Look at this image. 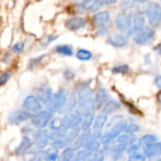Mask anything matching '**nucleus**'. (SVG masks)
Instances as JSON below:
<instances>
[{
	"label": "nucleus",
	"mask_w": 161,
	"mask_h": 161,
	"mask_svg": "<svg viewBox=\"0 0 161 161\" xmlns=\"http://www.w3.org/2000/svg\"><path fill=\"white\" fill-rule=\"evenodd\" d=\"M123 120H124L123 116H121V115H116V116L112 117V118L108 121V123L107 126H108V128L109 129V128L113 127L114 125H116L117 124H119L120 122H122Z\"/></svg>",
	"instance_id": "ea45409f"
},
{
	"label": "nucleus",
	"mask_w": 161,
	"mask_h": 161,
	"mask_svg": "<svg viewBox=\"0 0 161 161\" xmlns=\"http://www.w3.org/2000/svg\"><path fill=\"white\" fill-rule=\"evenodd\" d=\"M116 1L117 0H105V4H107V5H112V4L116 3Z\"/></svg>",
	"instance_id": "8fccbe9b"
},
{
	"label": "nucleus",
	"mask_w": 161,
	"mask_h": 161,
	"mask_svg": "<svg viewBox=\"0 0 161 161\" xmlns=\"http://www.w3.org/2000/svg\"><path fill=\"white\" fill-rule=\"evenodd\" d=\"M77 105L78 109L83 115V117L94 113V109L96 107L92 91L90 87L84 86L79 89L77 92Z\"/></svg>",
	"instance_id": "f257e3e1"
},
{
	"label": "nucleus",
	"mask_w": 161,
	"mask_h": 161,
	"mask_svg": "<svg viewBox=\"0 0 161 161\" xmlns=\"http://www.w3.org/2000/svg\"><path fill=\"white\" fill-rule=\"evenodd\" d=\"M25 161H36L37 160V152H25L24 154Z\"/></svg>",
	"instance_id": "37998d69"
},
{
	"label": "nucleus",
	"mask_w": 161,
	"mask_h": 161,
	"mask_svg": "<svg viewBox=\"0 0 161 161\" xmlns=\"http://www.w3.org/2000/svg\"><path fill=\"white\" fill-rule=\"evenodd\" d=\"M61 119H62L63 128L69 130L71 128L81 125L82 121H83V115L81 114L79 109H76V110L74 109L72 111L65 113Z\"/></svg>",
	"instance_id": "7ed1b4c3"
},
{
	"label": "nucleus",
	"mask_w": 161,
	"mask_h": 161,
	"mask_svg": "<svg viewBox=\"0 0 161 161\" xmlns=\"http://www.w3.org/2000/svg\"><path fill=\"white\" fill-rule=\"evenodd\" d=\"M154 35H155L154 29H152L151 27H146V28H143L141 32H139L135 36L134 41L137 44H141V45L146 44L153 39Z\"/></svg>",
	"instance_id": "9d476101"
},
{
	"label": "nucleus",
	"mask_w": 161,
	"mask_h": 161,
	"mask_svg": "<svg viewBox=\"0 0 161 161\" xmlns=\"http://www.w3.org/2000/svg\"><path fill=\"white\" fill-rule=\"evenodd\" d=\"M51 120H52V113L49 112L47 109L42 110L31 116V124L33 125L34 127L39 129H42L46 125H48Z\"/></svg>",
	"instance_id": "39448f33"
},
{
	"label": "nucleus",
	"mask_w": 161,
	"mask_h": 161,
	"mask_svg": "<svg viewBox=\"0 0 161 161\" xmlns=\"http://www.w3.org/2000/svg\"><path fill=\"white\" fill-rule=\"evenodd\" d=\"M155 84H156V86L158 89H161V75L156 76V78H155Z\"/></svg>",
	"instance_id": "de8ad7c7"
},
{
	"label": "nucleus",
	"mask_w": 161,
	"mask_h": 161,
	"mask_svg": "<svg viewBox=\"0 0 161 161\" xmlns=\"http://www.w3.org/2000/svg\"><path fill=\"white\" fill-rule=\"evenodd\" d=\"M66 98H67V93L63 90L59 91L57 93H54L46 105L47 110L49 112H51L52 114L56 113V112H59L65 104Z\"/></svg>",
	"instance_id": "20e7f679"
},
{
	"label": "nucleus",
	"mask_w": 161,
	"mask_h": 161,
	"mask_svg": "<svg viewBox=\"0 0 161 161\" xmlns=\"http://www.w3.org/2000/svg\"><path fill=\"white\" fill-rule=\"evenodd\" d=\"M92 137V130H86L83 131L78 137L77 139L72 143V148L75 151H78L81 148H84V146L86 145V143L88 142V141L91 139Z\"/></svg>",
	"instance_id": "9b49d317"
},
{
	"label": "nucleus",
	"mask_w": 161,
	"mask_h": 161,
	"mask_svg": "<svg viewBox=\"0 0 161 161\" xmlns=\"http://www.w3.org/2000/svg\"><path fill=\"white\" fill-rule=\"evenodd\" d=\"M157 161H161V159H158V160H157Z\"/></svg>",
	"instance_id": "864d4df0"
},
{
	"label": "nucleus",
	"mask_w": 161,
	"mask_h": 161,
	"mask_svg": "<svg viewBox=\"0 0 161 161\" xmlns=\"http://www.w3.org/2000/svg\"><path fill=\"white\" fill-rule=\"evenodd\" d=\"M77 105V97L75 93L67 94V98L65 101V104L62 108V109L59 111V113H67L69 111H72L75 109V106Z\"/></svg>",
	"instance_id": "f3484780"
},
{
	"label": "nucleus",
	"mask_w": 161,
	"mask_h": 161,
	"mask_svg": "<svg viewBox=\"0 0 161 161\" xmlns=\"http://www.w3.org/2000/svg\"><path fill=\"white\" fill-rule=\"evenodd\" d=\"M92 154V153H91L86 149H80L75 154L72 161H88L91 158Z\"/></svg>",
	"instance_id": "cd10ccee"
},
{
	"label": "nucleus",
	"mask_w": 161,
	"mask_h": 161,
	"mask_svg": "<svg viewBox=\"0 0 161 161\" xmlns=\"http://www.w3.org/2000/svg\"><path fill=\"white\" fill-rule=\"evenodd\" d=\"M25 49V43L22 42H16L13 46H12V51L16 54H20L24 51Z\"/></svg>",
	"instance_id": "c03bdc74"
},
{
	"label": "nucleus",
	"mask_w": 161,
	"mask_h": 161,
	"mask_svg": "<svg viewBox=\"0 0 161 161\" xmlns=\"http://www.w3.org/2000/svg\"><path fill=\"white\" fill-rule=\"evenodd\" d=\"M49 127L52 130H58L60 128H63L62 125V119L61 118H54L49 123Z\"/></svg>",
	"instance_id": "e433bc0d"
},
{
	"label": "nucleus",
	"mask_w": 161,
	"mask_h": 161,
	"mask_svg": "<svg viewBox=\"0 0 161 161\" xmlns=\"http://www.w3.org/2000/svg\"><path fill=\"white\" fill-rule=\"evenodd\" d=\"M158 142V137L153 135V134H146V135H143L142 137H141L139 140H138V142L141 144V146H147V145H150L154 142Z\"/></svg>",
	"instance_id": "bb28decb"
},
{
	"label": "nucleus",
	"mask_w": 161,
	"mask_h": 161,
	"mask_svg": "<svg viewBox=\"0 0 161 161\" xmlns=\"http://www.w3.org/2000/svg\"><path fill=\"white\" fill-rule=\"evenodd\" d=\"M11 76V73L10 72H5L4 74H2L0 75V85H4L8 82V80L10 78Z\"/></svg>",
	"instance_id": "49530a36"
},
{
	"label": "nucleus",
	"mask_w": 161,
	"mask_h": 161,
	"mask_svg": "<svg viewBox=\"0 0 161 161\" xmlns=\"http://www.w3.org/2000/svg\"><path fill=\"white\" fill-rule=\"evenodd\" d=\"M127 37L125 35L123 34H118L115 35L113 37L108 38V40L107 41L108 43H109L110 45L114 46V47H123L127 43Z\"/></svg>",
	"instance_id": "4be33fe9"
},
{
	"label": "nucleus",
	"mask_w": 161,
	"mask_h": 161,
	"mask_svg": "<svg viewBox=\"0 0 161 161\" xmlns=\"http://www.w3.org/2000/svg\"><path fill=\"white\" fill-rule=\"evenodd\" d=\"M50 133L45 129H40L34 134V144L39 149H43L49 144Z\"/></svg>",
	"instance_id": "6e6552de"
},
{
	"label": "nucleus",
	"mask_w": 161,
	"mask_h": 161,
	"mask_svg": "<svg viewBox=\"0 0 161 161\" xmlns=\"http://www.w3.org/2000/svg\"><path fill=\"white\" fill-rule=\"evenodd\" d=\"M101 145H102V142H101L100 139H95L92 136L83 149H86V150L90 151L91 153H94V152L101 150Z\"/></svg>",
	"instance_id": "b1692460"
},
{
	"label": "nucleus",
	"mask_w": 161,
	"mask_h": 161,
	"mask_svg": "<svg viewBox=\"0 0 161 161\" xmlns=\"http://www.w3.org/2000/svg\"><path fill=\"white\" fill-rule=\"evenodd\" d=\"M145 26V18L141 13L133 15V33L141 32Z\"/></svg>",
	"instance_id": "412c9836"
},
{
	"label": "nucleus",
	"mask_w": 161,
	"mask_h": 161,
	"mask_svg": "<svg viewBox=\"0 0 161 161\" xmlns=\"http://www.w3.org/2000/svg\"><path fill=\"white\" fill-rule=\"evenodd\" d=\"M24 108H25V110H27L32 114H36L42 111V104L38 100V98L34 95H29L25 99Z\"/></svg>",
	"instance_id": "1a4fd4ad"
},
{
	"label": "nucleus",
	"mask_w": 161,
	"mask_h": 161,
	"mask_svg": "<svg viewBox=\"0 0 161 161\" xmlns=\"http://www.w3.org/2000/svg\"><path fill=\"white\" fill-rule=\"evenodd\" d=\"M115 24L116 26L118 27L119 30L122 32H126L127 30V17L124 13H120L117 15L115 19Z\"/></svg>",
	"instance_id": "393cba45"
},
{
	"label": "nucleus",
	"mask_w": 161,
	"mask_h": 161,
	"mask_svg": "<svg viewBox=\"0 0 161 161\" xmlns=\"http://www.w3.org/2000/svg\"><path fill=\"white\" fill-rule=\"evenodd\" d=\"M81 127L80 126H76V127H74V128H71L68 130V133H67V136H66V142L69 143V144H72L76 139L77 137L81 134Z\"/></svg>",
	"instance_id": "a878e982"
},
{
	"label": "nucleus",
	"mask_w": 161,
	"mask_h": 161,
	"mask_svg": "<svg viewBox=\"0 0 161 161\" xmlns=\"http://www.w3.org/2000/svg\"><path fill=\"white\" fill-rule=\"evenodd\" d=\"M42 58H43V57H40V58H38L37 64H38L39 62H41V59H42ZM36 60H37V58H36ZM30 64H31V65H33V66H35V65H36V61H34V59H31V60H30Z\"/></svg>",
	"instance_id": "09e8293b"
},
{
	"label": "nucleus",
	"mask_w": 161,
	"mask_h": 161,
	"mask_svg": "<svg viewBox=\"0 0 161 161\" xmlns=\"http://www.w3.org/2000/svg\"><path fill=\"white\" fill-rule=\"evenodd\" d=\"M76 58L82 61H87V60H90L92 58V54L89 51V50H86V49H79L77 52H76Z\"/></svg>",
	"instance_id": "72a5a7b5"
},
{
	"label": "nucleus",
	"mask_w": 161,
	"mask_h": 161,
	"mask_svg": "<svg viewBox=\"0 0 161 161\" xmlns=\"http://www.w3.org/2000/svg\"><path fill=\"white\" fill-rule=\"evenodd\" d=\"M74 156H75V150L72 147H66L61 152L59 156V159L60 161H72Z\"/></svg>",
	"instance_id": "2f4dec72"
},
{
	"label": "nucleus",
	"mask_w": 161,
	"mask_h": 161,
	"mask_svg": "<svg viewBox=\"0 0 161 161\" xmlns=\"http://www.w3.org/2000/svg\"><path fill=\"white\" fill-rule=\"evenodd\" d=\"M105 4V0H93V2L91 4V6L89 7V10L91 12L96 11L98 10L103 5Z\"/></svg>",
	"instance_id": "58836bf2"
},
{
	"label": "nucleus",
	"mask_w": 161,
	"mask_h": 161,
	"mask_svg": "<svg viewBox=\"0 0 161 161\" xmlns=\"http://www.w3.org/2000/svg\"><path fill=\"white\" fill-rule=\"evenodd\" d=\"M108 121V117L107 114L105 113H99L95 116L94 121H93V125H92V130H99L102 131L103 128L105 127V125H107V123Z\"/></svg>",
	"instance_id": "a211bd4d"
},
{
	"label": "nucleus",
	"mask_w": 161,
	"mask_h": 161,
	"mask_svg": "<svg viewBox=\"0 0 161 161\" xmlns=\"http://www.w3.org/2000/svg\"><path fill=\"white\" fill-rule=\"evenodd\" d=\"M146 156L141 152H135L128 156L127 161H146Z\"/></svg>",
	"instance_id": "c9c22d12"
},
{
	"label": "nucleus",
	"mask_w": 161,
	"mask_h": 161,
	"mask_svg": "<svg viewBox=\"0 0 161 161\" xmlns=\"http://www.w3.org/2000/svg\"><path fill=\"white\" fill-rule=\"evenodd\" d=\"M31 118V113L27 110L17 109L12 111L8 116V123L12 125H20L21 124Z\"/></svg>",
	"instance_id": "0eeeda50"
},
{
	"label": "nucleus",
	"mask_w": 161,
	"mask_h": 161,
	"mask_svg": "<svg viewBox=\"0 0 161 161\" xmlns=\"http://www.w3.org/2000/svg\"><path fill=\"white\" fill-rule=\"evenodd\" d=\"M109 22V13L106 10L97 12L92 17V24L98 27H104Z\"/></svg>",
	"instance_id": "ddd939ff"
},
{
	"label": "nucleus",
	"mask_w": 161,
	"mask_h": 161,
	"mask_svg": "<svg viewBox=\"0 0 161 161\" xmlns=\"http://www.w3.org/2000/svg\"><path fill=\"white\" fill-rule=\"evenodd\" d=\"M143 154L146 156V158H156L161 156V142H157L150 145L143 147Z\"/></svg>",
	"instance_id": "4468645a"
},
{
	"label": "nucleus",
	"mask_w": 161,
	"mask_h": 161,
	"mask_svg": "<svg viewBox=\"0 0 161 161\" xmlns=\"http://www.w3.org/2000/svg\"><path fill=\"white\" fill-rule=\"evenodd\" d=\"M148 0H134V2H136V3H145Z\"/></svg>",
	"instance_id": "603ef678"
},
{
	"label": "nucleus",
	"mask_w": 161,
	"mask_h": 161,
	"mask_svg": "<svg viewBox=\"0 0 161 161\" xmlns=\"http://www.w3.org/2000/svg\"><path fill=\"white\" fill-rule=\"evenodd\" d=\"M65 26L70 30L75 31V30H78L80 28L85 27L86 26V21L81 17H75V18L68 20L65 23Z\"/></svg>",
	"instance_id": "dca6fc26"
},
{
	"label": "nucleus",
	"mask_w": 161,
	"mask_h": 161,
	"mask_svg": "<svg viewBox=\"0 0 161 161\" xmlns=\"http://www.w3.org/2000/svg\"><path fill=\"white\" fill-rule=\"evenodd\" d=\"M56 51L60 54V55H63V56H72L73 55V48L70 46V45H58L57 48H56Z\"/></svg>",
	"instance_id": "f704fd0d"
},
{
	"label": "nucleus",
	"mask_w": 161,
	"mask_h": 161,
	"mask_svg": "<svg viewBox=\"0 0 161 161\" xmlns=\"http://www.w3.org/2000/svg\"><path fill=\"white\" fill-rule=\"evenodd\" d=\"M109 101V94L108 92V91L106 89L100 88L98 89V91L95 93L94 96V102H95V107L100 108L101 107L103 108V106Z\"/></svg>",
	"instance_id": "2eb2a0df"
},
{
	"label": "nucleus",
	"mask_w": 161,
	"mask_h": 161,
	"mask_svg": "<svg viewBox=\"0 0 161 161\" xmlns=\"http://www.w3.org/2000/svg\"><path fill=\"white\" fill-rule=\"evenodd\" d=\"M121 109V104L116 100H109L108 101L102 108V112L107 114L108 116L120 110Z\"/></svg>",
	"instance_id": "6ab92c4d"
},
{
	"label": "nucleus",
	"mask_w": 161,
	"mask_h": 161,
	"mask_svg": "<svg viewBox=\"0 0 161 161\" xmlns=\"http://www.w3.org/2000/svg\"><path fill=\"white\" fill-rule=\"evenodd\" d=\"M52 95H53L52 90L48 86L41 87L40 89L37 90V92H36V97L38 98V100L44 105H47Z\"/></svg>",
	"instance_id": "f8f14e48"
},
{
	"label": "nucleus",
	"mask_w": 161,
	"mask_h": 161,
	"mask_svg": "<svg viewBox=\"0 0 161 161\" xmlns=\"http://www.w3.org/2000/svg\"><path fill=\"white\" fill-rule=\"evenodd\" d=\"M91 1H92V0H83V1H82V4H81V6H83V7H86V6H88V4H89V3H91Z\"/></svg>",
	"instance_id": "3c124183"
},
{
	"label": "nucleus",
	"mask_w": 161,
	"mask_h": 161,
	"mask_svg": "<svg viewBox=\"0 0 161 161\" xmlns=\"http://www.w3.org/2000/svg\"><path fill=\"white\" fill-rule=\"evenodd\" d=\"M94 118H95L94 113H92V114H89V115H87V116H84V117H83L82 124H81V126H80L81 129H82L83 131L90 130V129L92 127Z\"/></svg>",
	"instance_id": "c85d7f7f"
},
{
	"label": "nucleus",
	"mask_w": 161,
	"mask_h": 161,
	"mask_svg": "<svg viewBox=\"0 0 161 161\" xmlns=\"http://www.w3.org/2000/svg\"><path fill=\"white\" fill-rule=\"evenodd\" d=\"M141 144L138 142H133L132 144H130L129 146H127L126 148V152L128 153V155L132 154V153H135V152H139L140 148H141Z\"/></svg>",
	"instance_id": "a19ab883"
},
{
	"label": "nucleus",
	"mask_w": 161,
	"mask_h": 161,
	"mask_svg": "<svg viewBox=\"0 0 161 161\" xmlns=\"http://www.w3.org/2000/svg\"><path fill=\"white\" fill-rule=\"evenodd\" d=\"M32 144H33L32 140L29 137H27V136H24L22 138L21 143L15 149V153L17 155H24L25 152H27L29 150V148L32 146Z\"/></svg>",
	"instance_id": "aec40b11"
},
{
	"label": "nucleus",
	"mask_w": 161,
	"mask_h": 161,
	"mask_svg": "<svg viewBox=\"0 0 161 161\" xmlns=\"http://www.w3.org/2000/svg\"><path fill=\"white\" fill-rule=\"evenodd\" d=\"M105 158H106V154L104 153L103 150H99L97 152L92 153L88 161H105Z\"/></svg>",
	"instance_id": "4c0bfd02"
},
{
	"label": "nucleus",
	"mask_w": 161,
	"mask_h": 161,
	"mask_svg": "<svg viewBox=\"0 0 161 161\" xmlns=\"http://www.w3.org/2000/svg\"><path fill=\"white\" fill-rule=\"evenodd\" d=\"M116 142L125 145L126 147L129 146L130 144H132L133 142H136V136L135 134H130V133H126V132H123L116 140Z\"/></svg>",
	"instance_id": "5701e85b"
},
{
	"label": "nucleus",
	"mask_w": 161,
	"mask_h": 161,
	"mask_svg": "<svg viewBox=\"0 0 161 161\" xmlns=\"http://www.w3.org/2000/svg\"><path fill=\"white\" fill-rule=\"evenodd\" d=\"M68 130L65 128H60L58 130H53L50 133V141H56V140H65L67 136Z\"/></svg>",
	"instance_id": "c756f323"
},
{
	"label": "nucleus",
	"mask_w": 161,
	"mask_h": 161,
	"mask_svg": "<svg viewBox=\"0 0 161 161\" xmlns=\"http://www.w3.org/2000/svg\"><path fill=\"white\" fill-rule=\"evenodd\" d=\"M49 144H50V146L52 147V148H54V149H56V150H60V149H65L68 145H69V143L66 142V140H56V141H51L50 142H49Z\"/></svg>",
	"instance_id": "473e14b6"
},
{
	"label": "nucleus",
	"mask_w": 161,
	"mask_h": 161,
	"mask_svg": "<svg viewBox=\"0 0 161 161\" xmlns=\"http://www.w3.org/2000/svg\"><path fill=\"white\" fill-rule=\"evenodd\" d=\"M140 131V126L136 124H129L127 125L125 132L126 133H130V134H136L137 132Z\"/></svg>",
	"instance_id": "79ce46f5"
},
{
	"label": "nucleus",
	"mask_w": 161,
	"mask_h": 161,
	"mask_svg": "<svg viewBox=\"0 0 161 161\" xmlns=\"http://www.w3.org/2000/svg\"><path fill=\"white\" fill-rule=\"evenodd\" d=\"M126 126H127L126 122H125L123 120L122 122H120L119 124H117L113 127L109 128L106 133L102 134V136L100 138L102 144L106 145V144H109V143L113 142L123 132H125Z\"/></svg>",
	"instance_id": "f03ea898"
},
{
	"label": "nucleus",
	"mask_w": 161,
	"mask_h": 161,
	"mask_svg": "<svg viewBox=\"0 0 161 161\" xmlns=\"http://www.w3.org/2000/svg\"><path fill=\"white\" fill-rule=\"evenodd\" d=\"M145 12L152 25L161 22V7L158 3H149L146 7Z\"/></svg>",
	"instance_id": "423d86ee"
},
{
	"label": "nucleus",
	"mask_w": 161,
	"mask_h": 161,
	"mask_svg": "<svg viewBox=\"0 0 161 161\" xmlns=\"http://www.w3.org/2000/svg\"><path fill=\"white\" fill-rule=\"evenodd\" d=\"M45 161H60L59 159V155L58 151L54 149V148H49L45 151V157H44Z\"/></svg>",
	"instance_id": "7c9ffc66"
},
{
	"label": "nucleus",
	"mask_w": 161,
	"mask_h": 161,
	"mask_svg": "<svg viewBox=\"0 0 161 161\" xmlns=\"http://www.w3.org/2000/svg\"><path fill=\"white\" fill-rule=\"evenodd\" d=\"M129 71V66L128 65H121V66H117L115 68H113L112 72L113 73H116V74H124V73H126Z\"/></svg>",
	"instance_id": "a18cd8bd"
}]
</instances>
